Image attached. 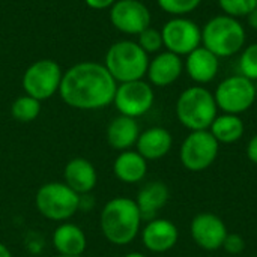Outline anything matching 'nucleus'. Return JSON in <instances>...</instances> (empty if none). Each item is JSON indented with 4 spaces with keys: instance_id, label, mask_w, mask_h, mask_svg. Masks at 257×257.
I'll return each mask as SVG.
<instances>
[{
    "instance_id": "obj_1",
    "label": "nucleus",
    "mask_w": 257,
    "mask_h": 257,
    "mask_svg": "<svg viewBox=\"0 0 257 257\" xmlns=\"http://www.w3.org/2000/svg\"><path fill=\"white\" fill-rule=\"evenodd\" d=\"M117 83L101 63L81 62L63 72L59 93L77 110H99L113 102Z\"/></svg>"
},
{
    "instance_id": "obj_2",
    "label": "nucleus",
    "mask_w": 257,
    "mask_h": 257,
    "mask_svg": "<svg viewBox=\"0 0 257 257\" xmlns=\"http://www.w3.org/2000/svg\"><path fill=\"white\" fill-rule=\"evenodd\" d=\"M142 214L136 200L130 197H114L108 200L99 215V226L104 238L113 245L133 242L142 226Z\"/></svg>"
},
{
    "instance_id": "obj_3",
    "label": "nucleus",
    "mask_w": 257,
    "mask_h": 257,
    "mask_svg": "<svg viewBox=\"0 0 257 257\" xmlns=\"http://www.w3.org/2000/svg\"><path fill=\"white\" fill-rule=\"evenodd\" d=\"M247 35L238 18L226 14L211 18L202 29V44L218 59L232 57L245 47Z\"/></svg>"
},
{
    "instance_id": "obj_4",
    "label": "nucleus",
    "mask_w": 257,
    "mask_h": 257,
    "mask_svg": "<svg viewBox=\"0 0 257 257\" xmlns=\"http://www.w3.org/2000/svg\"><path fill=\"white\" fill-rule=\"evenodd\" d=\"M218 107L214 93L203 86L185 89L176 101L178 120L190 131L209 130L217 114Z\"/></svg>"
},
{
    "instance_id": "obj_5",
    "label": "nucleus",
    "mask_w": 257,
    "mask_h": 257,
    "mask_svg": "<svg viewBox=\"0 0 257 257\" xmlns=\"http://www.w3.org/2000/svg\"><path fill=\"white\" fill-rule=\"evenodd\" d=\"M104 66L116 83L143 80L148 72V53L134 41H117L105 54Z\"/></svg>"
},
{
    "instance_id": "obj_6",
    "label": "nucleus",
    "mask_w": 257,
    "mask_h": 257,
    "mask_svg": "<svg viewBox=\"0 0 257 257\" xmlns=\"http://www.w3.org/2000/svg\"><path fill=\"white\" fill-rule=\"evenodd\" d=\"M38 212L51 221H68L80 211V196L65 182H47L35 197Z\"/></svg>"
},
{
    "instance_id": "obj_7",
    "label": "nucleus",
    "mask_w": 257,
    "mask_h": 257,
    "mask_svg": "<svg viewBox=\"0 0 257 257\" xmlns=\"http://www.w3.org/2000/svg\"><path fill=\"white\" fill-rule=\"evenodd\" d=\"M63 71L56 60L41 59L32 63L23 75V89L26 95L44 101L59 92Z\"/></svg>"
},
{
    "instance_id": "obj_8",
    "label": "nucleus",
    "mask_w": 257,
    "mask_h": 257,
    "mask_svg": "<svg viewBox=\"0 0 257 257\" xmlns=\"http://www.w3.org/2000/svg\"><path fill=\"white\" fill-rule=\"evenodd\" d=\"M256 95L254 83L241 74L224 78L214 92L217 107L223 110V113L238 116L254 104Z\"/></svg>"
},
{
    "instance_id": "obj_9",
    "label": "nucleus",
    "mask_w": 257,
    "mask_h": 257,
    "mask_svg": "<svg viewBox=\"0 0 257 257\" xmlns=\"http://www.w3.org/2000/svg\"><path fill=\"white\" fill-rule=\"evenodd\" d=\"M220 143L209 130L191 131L181 145L179 158L190 172H202L214 164L218 157Z\"/></svg>"
},
{
    "instance_id": "obj_10",
    "label": "nucleus",
    "mask_w": 257,
    "mask_h": 257,
    "mask_svg": "<svg viewBox=\"0 0 257 257\" xmlns=\"http://www.w3.org/2000/svg\"><path fill=\"white\" fill-rule=\"evenodd\" d=\"M154 99L155 95L152 86L143 80H136L117 84L113 104L120 114L136 119L152 108Z\"/></svg>"
},
{
    "instance_id": "obj_11",
    "label": "nucleus",
    "mask_w": 257,
    "mask_h": 257,
    "mask_svg": "<svg viewBox=\"0 0 257 257\" xmlns=\"http://www.w3.org/2000/svg\"><path fill=\"white\" fill-rule=\"evenodd\" d=\"M161 35L167 51L178 56H188L202 44V29L184 17L169 20L161 29Z\"/></svg>"
},
{
    "instance_id": "obj_12",
    "label": "nucleus",
    "mask_w": 257,
    "mask_h": 257,
    "mask_svg": "<svg viewBox=\"0 0 257 257\" xmlns=\"http://www.w3.org/2000/svg\"><path fill=\"white\" fill-rule=\"evenodd\" d=\"M110 21L122 33L139 35L151 26V12L140 0H116L110 8Z\"/></svg>"
},
{
    "instance_id": "obj_13",
    "label": "nucleus",
    "mask_w": 257,
    "mask_h": 257,
    "mask_svg": "<svg viewBox=\"0 0 257 257\" xmlns=\"http://www.w3.org/2000/svg\"><path fill=\"white\" fill-rule=\"evenodd\" d=\"M191 238L193 241L206 251H215L223 247V242L226 239L227 227L224 221L211 212H202L197 214L190 226Z\"/></svg>"
},
{
    "instance_id": "obj_14",
    "label": "nucleus",
    "mask_w": 257,
    "mask_h": 257,
    "mask_svg": "<svg viewBox=\"0 0 257 257\" xmlns=\"http://www.w3.org/2000/svg\"><path fill=\"white\" fill-rule=\"evenodd\" d=\"M179 239V230L167 218H154L142 230L143 245L152 253H166L172 250Z\"/></svg>"
},
{
    "instance_id": "obj_15",
    "label": "nucleus",
    "mask_w": 257,
    "mask_h": 257,
    "mask_svg": "<svg viewBox=\"0 0 257 257\" xmlns=\"http://www.w3.org/2000/svg\"><path fill=\"white\" fill-rule=\"evenodd\" d=\"M182 71L184 62L181 56L170 51H163L158 53L152 60H149L146 75L152 86L166 87L173 84L181 77Z\"/></svg>"
},
{
    "instance_id": "obj_16",
    "label": "nucleus",
    "mask_w": 257,
    "mask_h": 257,
    "mask_svg": "<svg viewBox=\"0 0 257 257\" xmlns=\"http://www.w3.org/2000/svg\"><path fill=\"white\" fill-rule=\"evenodd\" d=\"M63 179L65 184L78 196H84L95 190L98 182V173L95 166L89 160L77 157L66 163L63 169Z\"/></svg>"
},
{
    "instance_id": "obj_17",
    "label": "nucleus",
    "mask_w": 257,
    "mask_h": 257,
    "mask_svg": "<svg viewBox=\"0 0 257 257\" xmlns=\"http://www.w3.org/2000/svg\"><path fill=\"white\" fill-rule=\"evenodd\" d=\"M184 66L193 81L206 84L217 77L220 69V59L208 48L200 45L187 56Z\"/></svg>"
},
{
    "instance_id": "obj_18",
    "label": "nucleus",
    "mask_w": 257,
    "mask_h": 257,
    "mask_svg": "<svg viewBox=\"0 0 257 257\" xmlns=\"http://www.w3.org/2000/svg\"><path fill=\"white\" fill-rule=\"evenodd\" d=\"M173 146L172 134L163 126H152L143 133H140L139 140L136 143L137 152L146 161H155L166 157Z\"/></svg>"
},
{
    "instance_id": "obj_19",
    "label": "nucleus",
    "mask_w": 257,
    "mask_h": 257,
    "mask_svg": "<svg viewBox=\"0 0 257 257\" xmlns=\"http://www.w3.org/2000/svg\"><path fill=\"white\" fill-rule=\"evenodd\" d=\"M169 197H170V191L167 185L161 181H152L143 185L136 199L142 218L146 221L157 218V214L167 205Z\"/></svg>"
},
{
    "instance_id": "obj_20",
    "label": "nucleus",
    "mask_w": 257,
    "mask_h": 257,
    "mask_svg": "<svg viewBox=\"0 0 257 257\" xmlns=\"http://www.w3.org/2000/svg\"><path fill=\"white\" fill-rule=\"evenodd\" d=\"M53 247L57 254L83 256L87 247V239L81 227L74 223L63 221L53 232Z\"/></svg>"
},
{
    "instance_id": "obj_21",
    "label": "nucleus",
    "mask_w": 257,
    "mask_h": 257,
    "mask_svg": "<svg viewBox=\"0 0 257 257\" xmlns=\"http://www.w3.org/2000/svg\"><path fill=\"white\" fill-rule=\"evenodd\" d=\"M140 136L139 123L134 117L119 114L107 126V143L119 152L130 151L136 146Z\"/></svg>"
},
{
    "instance_id": "obj_22",
    "label": "nucleus",
    "mask_w": 257,
    "mask_h": 257,
    "mask_svg": "<svg viewBox=\"0 0 257 257\" xmlns=\"http://www.w3.org/2000/svg\"><path fill=\"white\" fill-rule=\"evenodd\" d=\"M113 173L120 182L137 184L148 173V161L137 151H123L113 163Z\"/></svg>"
},
{
    "instance_id": "obj_23",
    "label": "nucleus",
    "mask_w": 257,
    "mask_h": 257,
    "mask_svg": "<svg viewBox=\"0 0 257 257\" xmlns=\"http://www.w3.org/2000/svg\"><path fill=\"white\" fill-rule=\"evenodd\" d=\"M209 131L218 143L230 145L242 139L245 125L238 114L223 113L214 119L212 125L209 126Z\"/></svg>"
},
{
    "instance_id": "obj_24",
    "label": "nucleus",
    "mask_w": 257,
    "mask_h": 257,
    "mask_svg": "<svg viewBox=\"0 0 257 257\" xmlns=\"http://www.w3.org/2000/svg\"><path fill=\"white\" fill-rule=\"evenodd\" d=\"M39 113H41V101L29 95L18 96L11 105V114L18 122H24V123L32 122L39 116Z\"/></svg>"
},
{
    "instance_id": "obj_25",
    "label": "nucleus",
    "mask_w": 257,
    "mask_h": 257,
    "mask_svg": "<svg viewBox=\"0 0 257 257\" xmlns=\"http://www.w3.org/2000/svg\"><path fill=\"white\" fill-rule=\"evenodd\" d=\"M239 74L245 78L256 81L257 80V42L250 44L242 48L239 57Z\"/></svg>"
},
{
    "instance_id": "obj_26",
    "label": "nucleus",
    "mask_w": 257,
    "mask_h": 257,
    "mask_svg": "<svg viewBox=\"0 0 257 257\" xmlns=\"http://www.w3.org/2000/svg\"><path fill=\"white\" fill-rule=\"evenodd\" d=\"M223 12L233 18L248 17L257 9V0H218Z\"/></svg>"
},
{
    "instance_id": "obj_27",
    "label": "nucleus",
    "mask_w": 257,
    "mask_h": 257,
    "mask_svg": "<svg viewBox=\"0 0 257 257\" xmlns=\"http://www.w3.org/2000/svg\"><path fill=\"white\" fill-rule=\"evenodd\" d=\"M157 3L164 12L175 17H184L196 11L202 0H157Z\"/></svg>"
},
{
    "instance_id": "obj_28",
    "label": "nucleus",
    "mask_w": 257,
    "mask_h": 257,
    "mask_svg": "<svg viewBox=\"0 0 257 257\" xmlns=\"http://www.w3.org/2000/svg\"><path fill=\"white\" fill-rule=\"evenodd\" d=\"M139 36V41L137 44L149 54V53H158L163 47H164V42H163V35H161V30H157L154 27H148L145 29L142 33L137 35Z\"/></svg>"
},
{
    "instance_id": "obj_29",
    "label": "nucleus",
    "mask_w": 257,
    "mask_h": 257,
    "mask_svg": "<svg viewBox=\"0 0 257 257\" xmlns=\"http://www.w3.org/2000/svg\"><path fill=\"white\" fill-rule=\"evenodd\" d=\"M229 254H241L245 250V239L239 233H227L226 239L223 242V247Z\"/></svg>"
},
{
    "instance_id": "obj_30",
    "label": "nucleus",
    "mask_w": 257,
    "mask_h": 257,
    "mask_svg": "<svg viewBox=\"0 0 257 257\" xmlns=\"http://www.w3.org/2000/svg\"><path fill=\"white\" fill-rule=\"evenodd\" d=\"M116 0H84V3L92 8V9H96V11H101V9H107V8H111L114 5Z\"/></svg>"
},
{
    "instance_id": "obj_31",
    "label": "nucleus",
    "mask_w": 257,
    "mask_h": 257,
    "mask_svg": "<svg viewBox=\"0 0 257 257\" xmlns=\"http://www.w3.org/2000/svg\"><path fill=\"white\" fill-rule=\"evenodd\" d=\"M247 157H248V160H250L253 164H256L257 166V134H254V136L250 139V142H248V145H247Z\"/></svg>"
},
{
    "instance_id": "obj_32",
    "label": "nucleus",
    "mask_w": 257,
    "mask_h": 257,
    "mask_svg": "<svg viewBox=\"0 0 257 257\" xmlns=\"http://www.w3.org/2000/svg\"><path fill=\"white\" fill-rule=\"evenodd\" d=\"M247 18H248V23H250V26H251V27H254V29H257V9L256 11H253V12H251V14H250Z\"/></svg>"
},
{
    "instance_id": "obj_33",
    "label": "nucleus",
    "mask_w": 257,
    "mask_h": 257,
    "mask_svg": "<svg viewBox=\"0 0 257 257\" xmlns=\"http://www.w3.org/2000/svg\"><path fill=\"white\" fill-rule=\"evenodd\" d=\"M0 257H12L11 250H9L3 242H0Z\"/></svg>"
},
{
    "instance_id": "obj_34",
    "label": "nucleus",
    "mask_w": 257,
    "mask_h": 257,
    "mask_svg": "<svg viewBox=\"0 0 257 257\" xmlns=\"http://www.w3.org/2000/svg\"><path fill=\"white\" fill-rule=\"evenodd\" d=\"M123 257H146L143 253H139V251H131V253H128V254H125Z\"/></svg>"
},
{
    "instance_id": "obj_35",
    "label": "nucleus",
    "mask_w": 257,
    "mask_h": 257,
    "mask_svg": "<svg viewBox=\"0 0 257 257\" xmlns=\"http://www.w3.org/2000/svg\"><path fill=\"white\" fill-rule=\"evenodd\" d=\"M54 257H81V256H63V254H57V256Z\"/></svg>"
}]
</instances>
